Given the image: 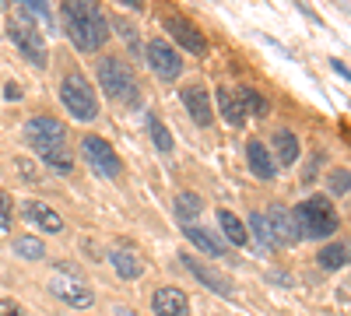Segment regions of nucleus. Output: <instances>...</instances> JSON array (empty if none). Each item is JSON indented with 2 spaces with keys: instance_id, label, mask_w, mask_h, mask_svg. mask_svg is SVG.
<instances>
[{
  "instance_id": "obj_27",
  "label": "nucleus",
  "mask_w": 351,
  "mask_h": 316,
  "mask_svg": "<svg viewBox=\"0 0 351 316\" xmlns=\"http://www.w3.org/2000/svg\"><path fill=\"white\" fill-rule=\"evenodd\" d=\"M43 162H46L49 169H56V172H71V169H74V162H71V155H67L64 148H49V151H43Z\"/></svg>"
},
{
  "instance_id": "obj_18",
  "label": "nucleus",
  "mask_w": 351,
  "mask_h": 316,
  "mask_svg": "<svg viewBox=\"0 0 351 316\" xmlns=\"http://www.w3.org/2000/svg\"><path fill=\"white\" fill-rule=\"evenodd\" d=\"M218 225H221V232L232 246H250V232H246V225L239 221V215H232V211H218Z\"/></svg>"
},
{
  "instance_id": "obj_23",
  "label": "nucleus",
  "mask_w": 351,
  "mask_h": 316,
  "mask_svg": "<svg viewBox=\"0 0 351 316\" xmlns=\"http://www.w3.org/2000/svg\"><path fill=\"white\" fill-rule=\"evenodd\" d=\"M186 239L200 250V253H208V256H225V246L211 236V232H204V228H193V225H186Z\"/></svg>"
},
{
  "instance_id": "obj_7",
  "label": "nucleus",
  "mask_w": 351,
  "mask_h": 316,
  "mask_svg": "<svg viewBox=\"0 0 351 316\" xmlns=\"http://www.w3.org/2000/svg\"><path fill=\"white\" fill-rule=\"evenodd\" d=\"M49 292L60 299V302H67V306H92L95 302L92 289H88L77 274H71V267H60V271L49 278Z\"/></svg>"
},
{
  "instance_id": "obj_13",
  "label": "nucleus",
  "mask_w": 351,
  "mask_h": 316,
  "mask_svg": "<svg viewBox=\"0 0 351 316\" xmlns=\"http://www.w3.org/2000/svg\"><path fill=\"white\" fill-rule=\"evenodd\" d=\"M152 309H155V316H186L190 302L180 289H158L152 295Z\"/></svg>"
},
{
  "instance_id": "obj_24",
  "label": "nucleus",
  "mask_w": 351,
  "mask_h": 316,
  "mask_svg": "<svg viewBox=\"0 0 351 316\" xmlns=\"http://www.w3.org/2000/svg\"><path fill=\"white\" fill-rule=\"evenodd\" d=\"M348 264V243H330L319 250V267L324 271H344Z\"/></svg>"
},
{
  "instance_id": "obj_4",
  "label": "nucleus",
  "mask_w": 351,
  "mask_h": 316,
  "mask_svg": "<svg viewBox=\"0 0 351 316\" xmlns=\"http://www.w3.org/2000/svg\"><path fill=\"white\" fill-rule=\"evenodd\" d=\"M60 102L64 109L71 112V117L77 123H92L99 117V95L95 88L84 81V74H67L64 84H60Z\"/></svg>"
},
{
  "instance_id": "obj_10",
  "label": "nucleus",
  "mask_w": 351,
  "mask_h": 316,
  "mask_svg": "<svg viewBox=\"0 0 351 316\" xmlns=\"http://www.w3.org/2000/svg\"><path fill=\"white\" fill-rule=\"evenodd\" d=\"M148 64H152V71H155L162 81H176V77L183 74V60H180V53H176L169 42H162V39L148 42Z\"/></svg>"
},
{
  "instance_id": "obj_26",
  "label": "nucleus",
  "mask_w": 351,
  "mask_h": 316,
  "mask_svg": "<svg viewBox=\"0 0 351 316\" xmlns=\"http://www.w3.org/2000/svg\"><path fill=\"white\" fill-rule=\"evenodd\" d=\"M14 253H18V256H25V260H43L46 246H43L36 236H21V239H14Z\"/></svg>"
},
{
  "instance_id": "obj_9",
  "label": "nucleus",
  "mask_w": 351,
  "mask_h": 316,
  "mask_svg": "<svg viewBox=\"0 0 351 316\" xmlns=\"http://www.w3.org/2000/svg\"><path fill=\"white\" fill-rule=\"evenodd\" d=\"M162 25H165V32L172 36V42L176 46H183L186 53H204V36L197 32V25L190 21V18H183L180 11H165L162 14Z\"/></svg>"
},
{
  "instance_id": "obj_12",
  "label": "nucleus",
  "mask_w": 351,
  "mask_h": 316,
  "mask_svg": "<svg viewBox=\"0 0 351 316\" xmlns=\"http://www.w3.org/2000/svg\"><path fill=\"white\" fill-rule=\"evenodd\" d=\"M180 260H183V267H186V271H190V274H193L197 281H204V284H208L211 292H218V295H232V281H228L225 274H215V271H211L208 264H197L190 253H183Z\"/></svg>"
},
{
  "instance_id": "obj_31",
  "label": "nucleus",
  "mask_w": 351,
  "mask_h": 316,
  "mask_svg": "<svg viewBox=\"0 0 351 316\" xmlns=\"http://www.w3.org/2000/svg\"><path fill=\"white\" fill-rule=\"evenodd\" d=\"M0 316H25L18 299H0Z\"/></svg>"
},
{
  "instance_id": "obj_20",
  "label": "nucleus",
  "mask_w": 351,
  "mask_h": 316,
  "mask_svg": "<svg viewBox=\"0 0 351 316\" xmlns=\"http://www.w3.org/2000/svg\"><path fill=\"white\" fill-rule=\"evenodd\" d=\"M218 112L232 123V127H243L246 123V109L243 102H236V95H232L228 88H218Z\"/></svg>"
},
{
  "instance_id": "obj_35",
  "label": "nucleus",
  "mask_w": 351,
  "mask_h": 316,
  "mask_svg": "<svg viewBox=\"0 0 351 316\" xmlns=\"http://www.w3.org/2000/svg\"><path fill=\"white\" fill-rule=\"evenodd\" d=\"M0 8H4V0H0Z\"/></svg>"
},
{
  "instance_id": "obj_28",
  "label": "nucleus",
  "mask_w": 351,
  "mask_h": 316,
  "mask_svg": "<svg viewBox=\"0 0 351 316\" xmlns=\"http://www.w3.org/2000/svg\"><path fill=\"white\" fill-rule=\"evenodd\" d=\"M148 130H152V141H155V148H158V151H172V134L162 127V120L148 117Z\"/></svg>"
},
{
  "instance_id": "obj_2",
  "label": "nucleus",
  "mask_w": 351,
  "mask_h": 316,
  "mask_svg": "<svg viewBox=\"0 0 351 316\" xmlns=\"http://www.w3.org/2000/svg\"><path fill=\"white\" fill-rule=\"evenodd\" d=\"M99 84L102 92L112 99V102H123V106H137L141 102V84H137V74L120 60V56H106L99 60Z\"/></svg>"
},
{
  "instance_id": "obj_22",
  "label": "nucleus",
  "mask_w": 351,
  "mask_h": 316,
  "mask_svg": "<svg viewBox=\"0 0 351 316\" xmlns=\"http://www.w3.org/2000/svg\"><path fill=\"white\" fill-rule=\"evenodd\" d=\"M246 232H253V243L267 253V250H274L278 243H274V232H271V225H267V215H250V228Z\"/></svg>"
},
{
  "instance_id": "obj_33",
  "label": "nucleus",
  "mask_w": 351,
  "mask_h": 316,
  "mask_svg": "<svg viewBox=\"0 0 351 316\" xmlns=\"http://www.w3.org/2000/svg\"><path fill=\"white\" fill-rule=\"evenodd\" d=\"M8 211H11V197H8V193H0V228L8 225Z\"/></svg>"
},
{
  "instance_id": "obj_32",
  "label": "nucleus",
  "mask_w": 351,
  "mask_h": 316,
  "mask_svg": "<svg viewBox=\"0 0 351 316\" xmlns=\"http://www.w3.org/2000/svg\"><path fill=\"white\" fill-rule=\"evenodd\" d=\"M18 172H21V176H28V180H32V183L39 180V172H36V165H32V162H25V158H18Z\"/></svg>"
},
{
  "instance_id": "obj_5",
  "label": "nucleus",
  "mask_w": 351,
  "mask_h": 316,
  "mask_svg": "<svg viewBox=\"0 0 351 316\" xmlns=\"http://www.w3.org/2000/svg\"><path fill=\"white\" fill-rule=\"evenodd\" d=\"M8 36H11V42L18 46V53L25 56L32 67H46L49 64V53H46V39L39 36V28H36V21H25V18H11L8 21Z\"/></svg>"
},
{
  "instance_id": "obj_17",
  "label": "nucleus",
  "mask_w": 351,
  "mask_h": 316,
  "mask_svg": "<svg viewBox=\"0 0 351 316\" xmlns=\"http://www.w3.org/2000/svg\"><path fill=\"white\" fill-rule=\"evenodd\" d=\"M246 162H250L256 180H274L278 176V162L267 155V148H263L260 141H250V145H246Z\"/></svg>"
},
{
  "instance_id": "obj_14",
  "label": "nucleus",
  "mask_w": 351,
  "mask_h": 316,
  "mask_svg": "<svg viewBox=\"0 0 351 316\" xmlns=\"http://www.w3.org/2000/svg\"><path fill=\"white\" fill-rule=\"evenodd\" d=\"M267 225H271V232H274V243L295 246V243L302 239V236H299V228H295V218H291V211H285V208H271Z\"/></svg>"
},
{
  "instance_id": "obj_6",
  "label": "nucleus",
  "mask_w": 351,
  "mask_h": 316,
  "mask_svg": "<svg viewBox=\"0 0 351 316\" xmlns=\"http://www.w3.org/2000/svg\"><path fill=\"white\" fill-rule=\"evenodd\" d=\"M81 151H84V162L92 165L102 180H116V176H120V158H116V151H112L109 141L88 134V137L81 141Z\"/></svg>"
},
{
  "instance_id": "obj_8",
  "label": "nucleus",
  "mask_w": 351,
  "mask_h": 316,
  "mask_svg": "<svg viewBox=\"0 0 351 316\" xmlns=\"http://www.w3.org/2000/svg\"><path fill=\"white\" fill-rule=\"evenodd\" d=\"M64 127L56 123L53 117H32L25 123V137H28V145H32L39 155L49 151V148H64Z\"/></svg>"
},
{
  "instance_id": "obj_11",
  "label": "nucleus",
  "mask_w": 351,
  "mask_h": 316,
  "mask_svg": "<svg viewBox=\"0 0 351 316\" xmlns=\"http://www.w3.org/2000/svg\"><path fill=\"white\" fill-rule=\"evenodd\" d=\"M21 218L32 221L36 228H43V232H49V236L64 232V218L56 215L49 204H43V200H25V204H21Z\"/></svg>"
},
{
  "instance_id": "obj_21",
  "label": "nucleus",
  "mask_w": 351,
  "mask_h": 316,
  "mask_svg": "<svg viewBox=\"0 0 351 316\" xmlns=\"http://www.w3.org/2000/svg\"><path fill=\"white\" fill-rule=\"evenodd\" d=\"M274 151H278L274 162L295 165V158H299V141H295V134H291V130H278V134H274Z\"/></svg>"
},
{
  "instance_id": "obj_29",
  "label": "nucleus",
  "mask_w": 351,
  "mask_h": 316,
  "mask_svg": "<svg viewBox=\"0 0 351 316\" xmlns=\"http://www.w3.org/2000/svg\"><path fill=\"white\" fill-rule=\"evenodd\" d=\"M239 99H243V109H253L256 117H267V102H263V95H256L253 88H239Z\"/></svg>"
},
{
  "instance_id": "obj_30",
  "label": "nucleus",
  "mask_w": 351,
  "mask_h": 316,
  "mask_svg": "<svg viewBox=\"0 0 351 316\" xmlns=\"http://www.w3.org/2000/svg\"><path fill=\"white\" fill-rule=\"evenodd\" d=\"M330 193H337V197L348 193V169H337L334 176H330Z\"/></svg>"
},
{
  "instance_id": "obj_16",
  "label": "nucleus",
  "mask_w": 351,
  "mask_h": 316,
  "mask_svg": "<svg viewBox=\"0 0 351 316\" xmlns=\"http://www.w3.org/2000/svg\"><path fill=\"white\" fill-rule=\"evenodd\" d=\"M183 102H186V112H190L200 127L211 123V102H208L204 84H186V88H183Z\"/></svg>"
},
{
  "instance_id": "obj_1",
  "label": "nucleus",
  "mask_w": 351,
  "mask_h": 316,
  "mask_svg": "<svg viewBox=\"0 0 351 316\" xmlns=\"http://www.w3.org/2000/svg\"><path fill=\"white\" fill-rule=\"evenodd\" d=\"M64 28L81 53H95L109 39V21L99 0H64Z\"/></svg>"
},
{
  "instance_id": "obj_19",
  "label": "nucleus",
  "mask_w": 351,
  "mask_h": 316,
  "mask_svg": "<svg viewBox=\"0 0 351 316\" xmlns=\"http://www.w3.org/2000/svg\"><path fill=\"white\" fill-rule=\"evenodd\" d=\"M14 4H18V18L39 21V25L49 28V32L56 28V21H53V14H49V4H46V0H14Z\"/></svg>"
},
{
  "instance_id": "obj_3",
  "label": "nucleus",
  "mask_w": 351,
  "mask_h": 316,
  "mask_svg": "<svg viewBox=\"0 0 351 316\" xmlns=\"http://www.w3.org/2000/svg\"><path fill=\"white\" fill-rule=\"evenodd\" d=\"M291 218H295V228L302 239H327L337 232V211L330 208L327 197H309L302 200V204L291 211Z\"/></svg>"
},
{
  "instance_id": "obj_34",
  "label": "nucleus",
  "mask_w": 351,
  "mask_h": 316,
  "mask_svg": "<svg viewBox=\"0 0 351 316\" xmlns=\"http://www.w3.org/2000/svg\"><path fill=\"white\" fill-rule=\"evenodd\" d=\"M120 4H127L130 11H141V8H144V0H120Z\"/></svg>"
},
{
  "instance_id": "obj_25",
  "label": "nucleus",
  "mask_w": 351,
  "mask_h": 316,
  "mask_svg": "<svg viewBox=\"0 0 351 316\" xmlns=\"http://www.w3.org/2000/svg\"><path fill=\"white\" fill-rule=\"evenodd\" d=\"M200 215V197L197 193H180L176 197V218L183 225H193V218Z\"/></svg>"
},
{
  "instance_id": "obj_15",
  "label": "nucleus",
  "mask_w": 351,
  "mask_h": 316,
  "mask_svg": "<svg viewBox=\"0 0 351 316\" xmlns=\"http://www.w3.org/2000/svg\"><path fill=\"white\" fill-rule=\"evenodd\" d=\"M109 260H112V271L120 274L123 281H134V278L144 274V260H141L130 246H116V250L109 253Z\"/></svg>"
}]
</instances>
